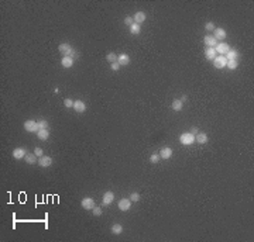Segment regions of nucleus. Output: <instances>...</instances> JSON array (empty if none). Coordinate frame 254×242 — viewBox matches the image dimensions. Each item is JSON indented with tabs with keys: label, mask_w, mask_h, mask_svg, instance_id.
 <instances>
[{
	"label": "nucleus",
	"mask_w": 254,
	"mask_h": 242,
	"mask_svg": "<svg viewBox=\"0 0 254 242\" xmlns=\"http://www.w3.org/2000/svg\"><path fill=\"white\" fill-rule=\"evenodd\" d=\"M179 142L183 145H192L195 144V135L191 132H183L179 135Z\"/></svg>",
	"instance_id": "f257e3e1"
},
{
	"label": "nucleus",
	"mask_w": 254,
	"mask_h": 242,
	"mask_svg": "<svg viewBox=\"0 0 254 242\" xmlns=\"http://www.w3.org/2000/svg\"><path fill=\"white\" fill-rule=\"evenodd\" d=\"M226 65H227V59L224 55H217L213 59V66L216 69H223V68H226Z\"/></svg>",
	"instance_id": "f03ea898"
},
{
	"label": "nucleus",
	"mask_w": 254,
	"mask_h": 242,
	"mask_svg": "<svg viewBox=\"0 0 254 242\" xmlns=\"http://www.w3.org/2000/svg\"><path fill=\"white\" fill-rule=\"evenodd\" d=\"M24 128L27 132H38L40 131V127H38V122L36 120H27L24 122Z\"/></svg>",
	"instance_id": "7ed1b4c3"
},
{
	"label": "nucleus",
	"mask_w": 254,
	"mask_h": 242,
	"mask_svg": "<svg viewBox=\"0 0 254 242\" xmlns=\"http://www.w3.org/2000/svg\"><path fill=\"white\" fill-rule=\"evenodd\" d=\"M117 207H119V210H121V211H128V210L131 208V200L124 197V199L119 200Z\"/></svg>",
	"instance_id": "20e7f679"
},
{
	"label": "nucleus",
	"mask_w": 254,
	"mask_h": 242,
	"mask_svg": "<svg viewBox=\"0 0 254 242\" xmlns=\"http://www.w3.org/2000/svg\"><path fill=\"white\" fill-rule=\"evenodd\" d=\"M215 49H216V52H217V54L226 55L227 52H229L230 46H229V44H226V42H217V45L215 46Z\"/></svg>",
	"instance_id": "39448f33"
},
{
	"label": "nucleus",
	"mask_w": 254,
	"mask_h": 242,
	"mask_svg": "<svg viewBox=\"0 0 254 242\" xmlns=\"http://www.w3.org/2000/svg\"><path fill=\"white\" fill-rule=\"evenodd\" d=\"M52 165V158L51 156H47V155H42L38 158V166L41 168H48V166Z\"/></svg>",
	"instance_id": "423d86ee"
},
{
	"label": "nucleus",
	"mask_w": 254,
	"mask_h": 242,
	"mask_svg": "<svg viewBox=\"0 0 254 242\" xmlns=\"http://www.w3.org/2000/svg\"><path fill=\"white\" fill-rule=\"evenodd\" d=\"M113 200H115V193L113 191H106L103 194V199H102V204L103 206H110L113 203Z\"/></svg>",
	"instance_id": "0eeeda50"
},
{
	"label": "nucleus",
	"mask_w": 254,
	"mask_h": 242,
	"mask_svg": "<svg viewBox=\"0 0 254 242\" xmlns=\"http://www.w3.org/2000/svg\"><path fill=\"white\" fill-rule=\"evenodd\" d=\"M212 35L215 37V38L217 40V41H222V40L226 38L227 34H226V31H224V28L217 27V28H215V30H213V34H212Z\"/></svg>",
	"instance_id": "6e6552de"
},
{
	"label": "nucleus",
	"mask_w": 254,
	"mask_h": 242,
	"mask_svg": "<svg viewBox=\"0 0 254 242\" xmlns=\"http://www.w3.org/2000/svg\"><path fill=\"white\" fill-rule=\"evenodd\" d=\"M81 204H82V208H85V210H92L93 207H95V200H93L92 197H85V199H82Z\"/></svg>",
	"instance_id": "1a4fd4ad"
},
{
	"label": "nucleus",
	"mask_w": 254,
	"mask_h": 242,
	"mask_svg": "<svg viewBox=\"0 0 254 242\" xmlns=\"http://www.w3.org/2000/svg\"><path fill=\"white\" fill-rule=\"evenodd\" d=\"M27 153L28 152L24 149V148H16V149L13 151V158L14 159H24Z\"/></svg>",
	"instance_id": "9d476101"
},
{
	"label": "nucleus",
	"mask_w": 254,
	"mask_h": 242,
	"mask_svg": "<svg viewBox=\"0 0 254 242\" xmlns=\"http://www.w3.org/2000/svg\"><path fill=\"white\" fill-rule=\"evenodd\" d=\"M145 19H147V16H145L144 11H137V13L133 16V20H134L136 24H143V23L145 21Z\"/></svg>",
	"instance_id": "9b49d317"
},
{
	"label": "nucleus",
	"mask_w": 254,
	"mask_h": 242,
	"mask_svg": "<svg viewBox=\"0 0 254 242\" xmlns=\"http://www.w3.org/2000/svg\"><path fill=\"white\" fill-rule=\"evenodd\" d=\"M203 42H205V45H208L209 48H215V46L217 45V40H216L213 35H205Z\"/></svg>",
	"instance_id": "f8f14e48"
},
{
	"label": "nucleus",
	"mask_w": 254,
	"mask_h": 242,
	"mask_svg": "<svg viewBox=\"0 0 254 242\" xmlns=\"http://www.w3.org/2000/svg\"><path fill=\"white\" fill-rule=\"evenodd\" d=\"M74 110L76 113H85V111H86V104H85L82 100H75Z\"/></svg>",
	"instance_id": "ddd939ff"
},
{
	"label": "nucleus",
	"mask_w": 254,
	"mask_h": 242,
	"mask_svg": "<svg viewBox=\"0 0 254 242\" xmlns=\"http://www.w3.org/2000/svg\"><path fill=\"white\" fill-rule=\"evenodd\" d=\"M195 141L198 142V144H208V141H209V137L206 135L205 132H198L196 134V137H195Z\"/></svg>",
	"instance_id": "4468645a"
},
{
	"label": "nucleus",
	"mask_w": 254,
	"mask_h": 242,
	"mask_svg": "<svg viewBox=\"0 0 254 242\" xmlns=\"http://www.w3.org/2000/svg\"><path fill=\"white\" fill-rule=\"evenodd\" d=\"M224 56H226V59H227V61H237V59H239V56H240V54H239V52L236 51V49H232V48H230V49H229V52H227V54L224 55Z\"/></svg>",
	"instance_id": "2eb2a0df"
},
{
	"label": "nucleus",
	"mask_w": 254,
	"mask_h": 242,
	"mask_svg": "<svg viewBox=\"0 0 254 242\" xmlns=\"http://www.w3.org/2000/svg\"><path fill=\"white\" fill-rule=\"evenodd\" d=\"M117 62L120 63V66H127L130 63V56L127 54H120L117 58Z\"/></svg>",
	"instance_id": "dca6fc26"
},
{
	"label": "nucleus",
	"mask_w": 254,
	"mask_h": 242,
	"mask_svg": "<svg viewBox=\"0 0 254 242\" xmlns=\"http://www.w3.org/2000/svg\"><path fill=\"white\" fill-rule=\"evenodd\" d=\"M160 156H161V159H169L172 156V149L169 147L162 148L161 152H160Z\"/></svg>",
	"instance_id": "f3484780"
},
{
	"label": "nucleus",
	"mask_w": 254,
	"mask_h": 242,
	"mask_svg": "<svg viewBox=\"0 0 254 242\" xmlns=\"http://www.w3.org/2000/svg\"><path fill=\"white\" fill-rule=\"evenodd\" d=\"M171 109L174 110V111H181V110L183 109L182 100H181V99H177V100H174V101H172V104H171Z\"/></svg>",
	"instance_id": "a211bd4d"
},
{
	"label": "nucleus",
	"mask_w": 254,
	"mask_h": 242,
	"mask_svg": "<svg viewBox=\"0 0 254 242\" xmlns=\"http://www.w3.org/2000/svg\"><path fill=\"white\" fill-rule=\"evenodd\" d=\"M74 61L75 59H74V58H71V56H64L62 61H61V65H62L64 68L68 69V68H71V66L74 65Z\"/></svg>",
	"instance_id": "6ab92c4d"
},
{
	"label": "nucleus",
	"mask_w": 254,
	"mask_h": 242,
	"mask_svg": "<svg viewBox=\"0 0 254 242\" xmlns=\"http://www.w3.org/2000/svg\"><path fill=\"white\" fill-rule=\"evenodd\" d=\"M205 56H206V59L213 61L216 56H217V52H216L215 48H208V49L205 51Z\"/></svg>",
	"instance_id": "aec40b11"
},
{
	"label": "nucleus",
	"mask_w": 254,
	"mask_h": 242,
	"mask_svg": "<svg viewBox=\"0 0 254 242\" xmlns=\"http://www.w3.org/2000/svg\"><path fill=\"white\" fill-rule=\"evenodd\" d=\"M72 49V46L69 45V44H66V42H64V44H61L59 46H58V51L61 52V54H64V56H65L66 54H68L69 51Z\"/></svg>",
	"instance_id": "412c9836"
},
{
	"label": "nucleus",
	"mask_w": 254,
	"mask_h": 242,
	"mask_svg": "<svg viewBox=\"0 0 254 242\" xmlns=\"http://www.w3.org/2000/svg\"><path fill=\"white\" fill-rule=\"evenodd\" d=\"M24 159H25V162H27L28 165H36V163H38V161H37V155H36V153H27Z\"/></svg>",
	"instance_id": "4be33fe9"
},
{
	"label": "nucleus",
	"mask_w": 254,
	"mask_h": 242,
	"mask_svg": "<svg viewBox=\"0 0 254 242\" xmlns=\"http://www.w3.org/2000/svg\"><path fill=\"white\" fill-rule=\"evenodd\" d=\"M37 137H38L41 141H47V139L49 138V131L48 130H40L38 132H37Z\"/></svg>",
	"instance_id": "5701e85b"
},
{
	"label": "nucleus",
	"mask_w": 254,
	"mask_h": 242,
	"mask_svg": "<svg viewBox=\"0 0 254 242\" xmlns=\"http://www.w3.org/2000/svg\"><path fill=\"white\" fill-rule=\"evenodd\" d=\"M121 232H123V227L120 225V224H113L112 225V234H115V235H120Z\"/></svg>",
	"instance_id": "b1692460"
},
{
	"label": "nucleus",
	"mask_w": 254,
	"mask_h": 242,
	"mask_svg": "<svg viewBox=\"0 0 254 242\" xmlns=\"http://www.w3.org/2000/svg\"><path fill=\"white\" fill-rule=\"evenodd\" d=\"M130 33L133 34V35H138V34L141 33V27H140V24H136V23H134L133 25H130Z\"/></svg>",
	"instance_id": "393cba45"
},
{
	"label": "nucleus",
	"mask_w": 254,
	"mask_h": 242,
	"mask_svg": "<svg viewBox=\"0 0 254 242\" xmlns=\"http://www.w3.org/2000/svg\"><path fill=\"white\" fill-rule=\"evenodd\" d=\"M117 58H119V55H116L115 52H109V54L106 55V59H107V62H110V63H113V62H117Z\"/></svg>",
	"instance_id": "a878e982"
},
{
	"label": "nucleus",
	"mask_w": 254,
	"mask_h": 242,
	"mask_svg": "<svg viewBox=\"0 0 254 242\" xmlns=\"http://www.w3.org/2000/svg\"><path fill=\"white\" fill-rule=\"evenodd\" d=\"M227 68L230 69V71H234V69L239 68V62L237 61H227Z\"/></svg>",
	"instance_id": "bb28decb"
},
{
	"label": "nucleus",
	"mask_w": 254,
	"mask_h": 242,
	"mask_svg": "<svg viewBox=\"0 0 254 242\" xmlns=\"http://www.w3.org/2000/svg\"><path fill=\"white\" fill-rule=\"evenodd\" d=\"M37 122H38V127H40V130H48V127H49V124H48V121L47 120H37Z\"/></svg>",
	"instance_id": "cd10ccee"
},
{
	"label": "nucleus",
	"mask_w": 254,
	"mask_h": 242,
	"mask_svg": "<svg viewBox=\"0 0 254 242\" xmlns=\"http://www.w3.org/2000/svg\"><path fill=\"white\" fill-rule=\"evenodd\" d=\"M160 161H161V156H160L158 152H154L153 155L150 156V162H151V163H158Z\"/></svg>",
	"instance_id": "c85d7f7f"
},
{
	"label": "nucleus",
	"mask_w": 254,
	"mask_h": 242,
	"mask_svg": "<svg viewBox=\"0 0 254 242\" xmlns=\"http://www.w3.org/2000/svg\"><path fill=\"white\" fill-rule=\"evenodd\" d=\"M74 103H75V101L72 100V99H69V97L64 100V106H65L66 109H71V107H74Z\"/></svg>",
	"instance_id": "c756f323"
},
{
	"label": "nucleus",
	"mask_w": 254,
	"mask_h": 242,
	"mask_svg": "<svg viewBox=\"0 0 254 242\" xmlns=\"http://www.w3.org/2000/svg\"><path fill=\"white\" fill-rule=\"evenodd\" d=\"M92 212H93V215H95V217H100L103 211H102L100 207H96V206H95V207L92 208Z\"/></svg>",
	"instance_id": "7c9ffc66"
},
{
	"label": "nucleus",
	"mask_w": 254,
	"mask_h": 242,
	"mask_svg": "<svg viewBox=\"0 0 254 242\" xmlns=\"http://www.w3.org/2000/svg\"><path fill=\"white\" fill-rule=\"evenodd\" d=\"M128 199L131 200V203H133V202H138V200H140V194L137 193V191H134V193L130 194V197H128Z\"/></svg>",
	"instance_id": "2f4dec72"
},
{
	"label": "nucleus",
	"mask_w": 254,
	"mask_h": 242,
	"mask_svg": "<svg viewBox=\"0 0 254 242\" xmlns=\"http://www.w3.org/2000/svg\"><path fill=\"white\" fill-rule=\"evenodd\" d=\"M215 24H213V23L212 21H208V23H205V30L206 31H213V30H215Z\"/></svg>",
	"instance_id": "473e14b6"
},
{
	"label": "nucleus",
	"mask_w": 254,
	"mask_h": 242,
	"mask_svg": "<svg viewBox=\"0 0 254 242\" xmlns=\"http://www.w3.org/2000/svg\"><path fill=\"white\" fill-rule=\"evenodd\" d=\"M124 24L128 25V27H130V25H133V24H134L133 17H126V19H124Z\"/></svg>",
	"instance_id": "72a5a7b5"
},
{
	"label": "nucleus",
	"mask_w": 254,
	"mask_h": 242,
	"mask_svg": "<svg viewBox=\"0 0 254 242\" xmlns=\"http://www.w3.org/2000/svg\"><path fill=\"white\" fill-rule=\"evenodd\" d=\"M110 68H112V71L117 72L119 69H120V63H119V62H113L112 65H110Z\"/></svg>",
	"instance_id": "f704fd0d"
},
{
	"label": "nucleus",
	"mask_w": 254,
	"mask_h": 242,
	"mask_svg": "<svg viewBox=\"0 0 254 242\" xmlns=\"http://www.w3.org/2000/svg\"><path fill=\"white\" fill-rule=\"evenodd\" d=\"M34 153H36V155L37 156H38V158H40V156H42V148H40V147H37L36 148V149H34Z\"/></svg>",
	"instance_id": "c9c22d12"
},
{
	"label": "nucleus",
	"mask_w": 254,
	"mask_h": 242,
	"mask_svg": "<svg viewBox=\"0 0 254 242\" xmlns=\"http://www.w3.org/2000/svg\"><path fill=\"white\" fill-rule=\"evenodd\" d=\"M195 132H199V130H198L196 127H192L191 128V134H194V135H195Z\"/></svg>",
	"instance_id": "e433bc0d"
},
{
	"label": "nucleus",
	"mask_w": 254,
	"mask_h": 242,
	"mask_svg": "<svg viewBox=\"0 0 254 242\" xmlns=\"http://www.w3.org/2000/svg\"><path fill=\"white\" fill-rule=\"evenodd\" d=\"M181 100H182V103H185V101L188 100V97H186V96H182V97H181Z\"/></svg>",
	"instance_id": "4c0bfd02"
}]
</instances>
